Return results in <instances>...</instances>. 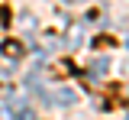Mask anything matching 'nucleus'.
Masks as SVG:
<instances>
[{
    "label": "nucleus",
    "mask_w": 129,
    "mask_h": 120,
    "mask_svg": "<svg viewBox=\"0 0 129 120\" xmlns=\"http://www.w3.org/2000/svg\"><path fill=\"white\" fill-rule=\"evenodd\" d=\"M0 49H3V55H7V58H19V55H23V46H19L16 39H7Z\"/></svg>",
    "instance_id": "obj_1"
},
{
    "label": "nucleus",
    "mask_w": 129,
    "mask_h": 120,
    "mask_svg": "<svg viewBox=\"0 0 129 120\" xmlns=\"http://www.w3.org/2000/svg\"><path fill=\"white\" fill-rule=\"evenodd\" d=\"M116 94L123 97V101H119V104H129V85H119V88H116Z\"/></svg>",
    "instance_id": "obj_2"
},
{
    "label": "nucleus",
    "mask_w": 129,
    "mask_h": 120,
    "mask_svg": "<svg viewBox=\"0 0 129 120\" xmlns=\"http://www.w3.org/2000/svg\"><path fill=\"white\" fill-rule=\"evenodd\" d=\"M10 75H13V68H10V65H3V58H0V81H7Z\"/></svg>",
    "instance_id": "obj_3"
},
{
    "label": "nucleus",
    "mask_w": 129,
    "mask_h": 120,
    "mask_svg": "<svg viewBox=\"0 0 129 120\" xmlns=\"http://www.w3.org/2000/svg\"><path fill=\"white\" fill-rule=\"evenodd\" d=\"M94 71H107V58H97V62H94Z\"/></svg>",
    "instance_id": "obj_4"
},
{
    "label": "nucleus",
    "mask_w": 129,
    "mask_h": 120,
    "mask_svg": "<svg viewBox=\"0 0 129 120\" xmlns=\"http://www.w3.org/2000/svg\"><path fill=\"white\" fill-rule=\"evenodd\" d=\"M7 23H10V13H7V10L0 7V26H7Z\"/></svg>",
    "instance_id": "obj_5"
},
{
    "label": "nucleus",
    "mask_w": 129,
    "mask_h": 120,
    "mask_svg": "<svg viewBox=\"0 0 129 120\" xmlns=\"http://www.w3.org/2000/svg\"><path fill=\"white\" fill-rule=\"evenodd\" d=\"M0 120H13V114H10L7 107H0Z\"/></svg>",
    "instance_id": "obj_6"
},
{
    "label": "nucleus",
    "mask_w": 129,
    "mask_h": 120,
    "mask_svg": "<svg viewBox=\"0 0 129 120\" xmlns=\"http://www.w3.org/2000/svg\"><path fill=\"white\" fill-rule=\"evenodd\" d=\"M19 120H36V114H32V110H23V114H19Z\"/></svg>",
    "instance_id": "obj_7"
},
{
    "label": "nucleus",
    "mask_w": 129,
    "mask_h": 120,
    "mask_svg": "<svg viewBox=\"0 0 129 120\" xmlns=\"http://www.w3.org/2000/svg\"><path fill=\"white\" fill-rule=\"evenodd\" d=\"M68 3H74V0H68Z\"/></svg>",
    "instance_id": "obj_8"
}]
</instances>
